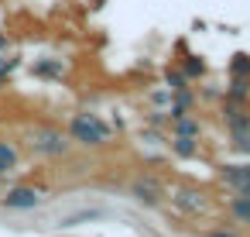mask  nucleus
I'll return each instance as SVG.
<instances>
[{
  "mask_svg": "<svg viewBox=\"0 0 250 237\" xmlns=\"http://www.w3.org/2000/svg\"><path fill=\"white\" fill-rule=\"evenodd\" d=\"M72 134L79 141H86V144H100V141H106V124L100 117H93V114H79L72 120Z\"/></svg>",
  "mask_w": 250,
  "mask_h": 237,
  "instance_id": "1",
  "label": "nucleus"
},
{
  "mask_svg": "<svg viewBox=\"0 0 250 237\" xmlns=\"http://www.w3.org/2000/svg\"><path fill=\"white\" fill-rule=\"evenodd\" d=\"M223 179L240 192V196H250V165H233L223 172Z\"/></svg>",
  "mask_w": 250,
  "mask_h": 237,
  "instance_id": "2",
  "label": "nucleus"
},
{
  "mask_svg": "<svg viewBox=\"0 0 250 237\" xmlns=\"http://www.w3.org/2000/svg\"><path fill=\"white\" fill-rule=\"evenodd\" d=\"M38 199H42V196H38L35 189H24V186H21V189H14V192H7V206H18V210L38 206Z\"/></svg>",
  "mask_w": 250,
  "mask_h": 237,
  "instance_id": "3",
  "label": "nucleus"
},
{
  "mask_svg": "<svg viewBox=\"0 0 250 237\" xmlns=\"http://www.w3.org/2000/svg\"><path fill=\"white\" fill-rule=\"evenodd\" d=\"M14 162H18V155H14V148H11V144H4V141H0V172H11V168H14Z\"/></svg>",
  "mask_w": 250,
  "mask_h": 237,
  "instance_id": "4",
  "label": "nucleus"
},
{
  "mask_svg": "<svg viewBox=\"0 0 250 237\" xmlns=\"http://www.w3.org/2000/svg\"><path fill=\"white\" fill-rule=\"evenodd\" d=\"M233 72L236 76H250V55H236L233 59Z\"/></svg>",
  "mask_w": 250,
  "mask_h": 237,
  "instance_id": "5",
  "label": "nucleus"
},
{
  "mask_svg": "<svg viewBox=\"0 0 250 237\" xmlns=\"http://www.w3.org/2000/svg\"><path fill=\"white\" fill-rule=\"evenodd\" d=\"M233 210H236L240 220H250V196H240V199L233 203Z\"/></svg>",
  "mask_w": 250,
  "mask_h": 237,
  "instance_id": "6",
  "label": "nucleus"
},
{
  "mask_svg": "<svg viewBox=\"0 0 250 237\" xmlns=\"http://www.w3.org/2000/svg\"><path fill=\"white\" fill-rule=\"evenodd\" d=\"M202 69H206V66H202L199 59H188V66H185V72H188V76H202Z\"/></svg>",
  "mask_w": 250,
  "mask_h": 237,
  "instance_id": "7",
  "label": "nucleus"
},
{
  "mask_svg": "<svg viewBox=\"0 0 250 237\" xmlns=\"http://www.w3.org/2000/svg\"><path fill=\"white\" fill-rule=\"evenodd\" d=\"M178 151H182V155H192V141H188V138H178Z\"/></svg>",
  "mask_w": 250,
  "mask_h": 237,
  "instance_id": "8",
  "label": "nucleus"
},
{
  "mask_svg": "<svg viewBox=\"0 0 250 237\" xmlns=\"http://www.w3.org/2000/svg\"><path fill=\"white\" fill-rule=\"evenodd\" d=\"M212 237H226V234H212Z\"/></svg>",
  "mask_w": 250,
  "mask_h": 237,
  "instance_id": "9",
  "label": "nucleus"
}]
</instances>
